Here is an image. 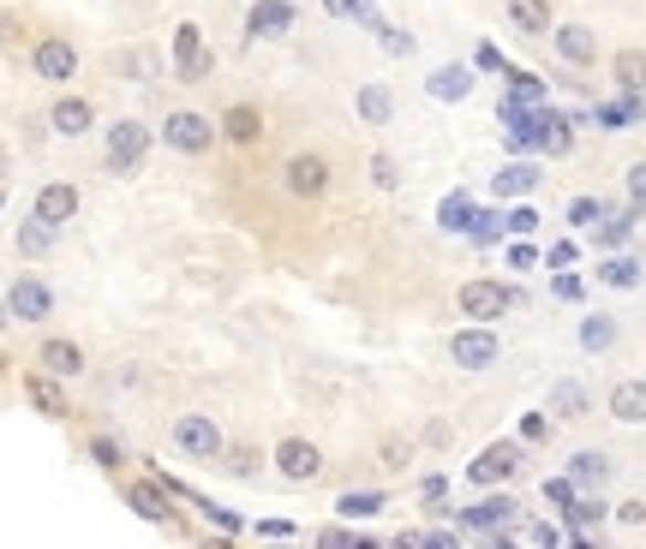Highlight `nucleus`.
I'll return each instance as SVG.
<instances>
[{"instance_id":"nucleus-57","label":"nucleus","mask_w":646,"mask_h":549,"mask_svg":"<svg viewBox=\"0 0 646 549\" xmlns=\"http://www.w3.org/2000/svg\"><path fill=\"white\" fill-rule=\"evenodd\" d=\"M354 7H360V0H323V12H330V19H354Z\"/></svg>"},{"instance_id":"nucleus-58","label":"nucleus","mask_w":646,"mask_h":549,"mask_svg":"<svg viewBox=\"0 0 646 549\" xmlns=\"http://www.w3.org/2000/svg\"><path fill=\"white\" fill-rule=\"evenodd\" d=\"M7 323H12V310H7V299H0V329H7Z\"/></svg>"},{"instance_id":"nucleus-56","label":"nucleus","mask_w":646,"mask_h":549,"mask_svg":"<svg viewBox=\"0 0 646 549\" xmlns=\"http://www.w3.org/2000/svg\"><path fill=\"white\" fill-rule=\"evenodd\" d=\"M258 538H293V526H288V519H263Z\"/></svg>"},{"instance_id":"nucleus-49","label":"nucleus","mask_w":646,"mask_h":549,"mask_svg":"<svg viewBox=\"0 0 646 549\" xmlns=\"http://www.w3.org/2000/svg\"><path fill=\"white\" fill-rule=\"evenodd\" d=\"M539 263V245L533 240H509V270H533Z\"/></svg>"},{"instance_id":"nucleus-11","label":"nucleus","mask_w":646,"mask_h":549,"mask_svg":"<svg viewBox=\"0 0 646 549\" xmlns=\"http://www.w3.org/2000/svg\"><path fill=\"white\" fill-rule=\"evenodd\" d=\"M282 186H288L300 203L323 198V191H330V161H323L317 150H300V156H288V168H282Z\"/></svg>"},{"instance_id":"nucleus-26","label":"nucleus","mask_w":646,"mask_h":549,"mask_svg":"<svg viewBox=\"0 0 646 549\" xmlns=\"http://www.w3.org/2000/svg\"><path fill=\"white\" fill-rule=\"evenodd\" d=\"M616 335H623V329H616L611 310H581V329H575L581 352H593V359H598V352H611V347H616Z\"/></svg>"},{"instance_id":"nucleus-35","label":"nucleus","mask_w":646,"mask_h":549,"mask_svg":"<svg viewBox=\"0 0 646 549\" xmlns=\"http://www.w3.org/2000/svg\"><path fill=\"white\" fill-rule=\"evenodd\" d=\"M503 78H509V102H521V108H545V78H533V72H521V66H509L503 72Z\"/></svg>"},{"instance_id":"nucleus-53","label":"nucleus","mask_w":646,"mask_h":549,"mask_svg":"<svg viewBox=\"0 0 646 549\" xmlns=\"http://www.w3.org/2000/svg\"><path fill=\"white\" fill-rule=\"evenodd\" d=\"M407 454H414V448H407L402 436H389V442H384V466H407Z\"/></svg>"},{"instance_id":"nucleus-9","label":"nucleus","mask_w":646,"mask_h":549,"mask_svg":"<svg viewBox=\"0 0 646 549\" xmlns=\"http://www.w3.org/2000/svg\"><path fill=\"white\" fill-rule=\"evenodd\" d=\"M317 472H323V448H317V442H305V436H282V442H275V478L312 484Z\"/></svg>"},{"instance_id":"nucleus-3","label":"nucleus","mask_w":646,"mask_h":549,"mask_svg":"<svg viewBox=\"0 0 646 549\" xmlns=\"http://www.w3.org/2000/svg\"><path fill=\"white\" fill-rule=\"evenodd\" d=\"M216 138H222V126L198 108H174L168 120H162V144H168L174 156H210Z\"/></svg>"},{"instance_id":"nucleus-5","label":"nucleus","mask_w":646,"mask_h":549,"mask_svg":"<svg viewBox=\"0 0 646 549\" xmlns=\"http://www.w3.org/2000/svg\"><path fill=\"white\" fill-rule=\"evenodd\" d=\"M168 54H174V72H180V84H204V78L216 72V54L204 49V31H198L192 19H180V24H174Z\"/></svg>"},{"instance_id":"nucleus-14","label":"nucleus","mask_w":646,"mask_h":549,"mask_svg":"<svg viewBox=\"0 0 646 549\" xmlns=\"http://www.w3.org/2000/svg\"><path fill=\"white\" fill-rule=\"evenodd\" d=\"M79 210H84V191L72 186V180H49V186L37 191V203H31V215H42L49 228H66Z\"/></svg>"},{"instance_id":"nucleus-31","label":"nucleus","mask_w":646,"mask_h":549,"mask_svg":"<svg viewBox=\"0 0 646 549\" xmlns=\"http://www.w3.org/2000/svg\"><path fill=\"white\" fill-rule=\"evenodd\" d=\"M611 78H616V91H646V49H616Z\"/></svg>"},{"instance_id":"nucleus-42","label":"nucleus","mask_w":646,"mask_h":549,"mask_svg":"<svg viewBox=\"0 0 646 549\" xmlns=\"http://www.w3.org/2000/svg\"><path fill=\"white\" fill-rule=\"evenodd\" d=\"M372 186H377V191H395V186H402V161L377 150V156H372Z\"/></svg>"},{"instance_id":"nucleus-2","label":"nucleus","mask_w":646,"mask_h":549,"mask_svg":"<svg viewBox=\"0 0 646 549\" xmlns=\"http://www.w3.org/2000/svg\"><path fill=\"white\" fill-rule=\"evenodd\" d=\"M455 305H461L467 323H497V317H509V310H521L527 293L509 287V281H491V275H485V281H461Z\"/></svg>"},{"instance_id":"nucleus-55","label":"nucleus","mask_w":646,"mask_h":549,"mask_svg":"<svg viewBox=\"0 0 646 549\" xmlns=\"http://www.w3.org/2000/svg\"><path fill=\"white\" fill-rule=\"evenodd\" d=\"M233 472H240V478H252V472H258V454H252V448H233Z\"/></svg>"},{"instance_id":"nucleus-15","label":"nucleus","mask_w":646,"mask_h":549,"mask_svg":"<svg viewBox=\"0 0 646 549\" xmlns=\"http://www.w3.org/2000/svg\"><path fill=\"white\" fill-rule=\"evenodd\" d=\"M551 49L563 66H581V72L598 61V36L586 31V24H551Z\"/></svg>"},{"instance_id":"nucleus-4","label":"nucleus","mask_w":646,"mask_h":549,"mask_svg":"<svg viewBox=\"0 0 646 549\" xmlns=\"http://www.w3.org/2000/svg\"><path fill=\"white\" fill-rule=\"evenodd\" d=\"M521 460H527V442H491V448H479V460H467V484L497 489V484L521 478Z\"/></svg>"},{"instance_id":"nucleus-37","label":"nucleus","mask_w":646,"mask_h":549,"mask_svg":"<svg viewBox=\"0 0 646 549\" xmlns=\"http://www.w3.org/2000/svg\"><path fill=\"white\" fill-rule=\"evenodd\" d=\"M605 210H611L605 198H569L563 221H569V228H575V233H593V228H598V215H605Z\"/></svg>"},{"instance_id":"nucleus-27","label":"nucleus","mask_w":646,"mask_h":549,"mask_svg":"<svg viewBox=\"0 0 646 549\" xmlns=\"http://www.w3.org/2000/svg\"><path fill=\"white\" fill-rule=\"evenodd\" d=\"M611 454L605 448H575V454H569V478H575L581 489H605L611 484Z\"/></svg>"},{"instance_id":"nucleus-7","label":"nucleus","mask_w":646,"mask_h":549,"mask_svg":"<svg viewBox=\"0 0 646 549\" xmlns=\"http://www.w3.org/2000/svg\"><path fill=\"white\" fill-rule=\"evenodd\" d=\"M449 359L461 370H491L497 359H503V340H497L491 323H467V329L449 335Z\"/></svg>"},{"instance_id":"nucleus-33","label":"nucleus","mask_w":646,"mask_h":549,"mask_svg":"<svg viewBox=\"0 0 646 549\" xmlns=\"http://www.w3.org/2000/svg\"><path fill=\"white\" fill-rule=\"evenodd\" d=\"M384 508H389L384 489H347V496H335V514L342 519H377Z\"/></svg>"},{"instance_id":"nucleus-8","label":"nucleus","mask_w":646,"mask_h":549,"mask_svg":"<svg viewBox=\"0 0 646 549\" xmlns=\"http://www.w3.org/2000/svg\"><path fill=\"white\" fill-rule=\"evenodd\" d=\"M515 519H521V502L503 496V489H491V496L473 502V508H461V531L467 538H473V531L485 538V531H503V526H515Z\"/></svg>"},{"instance_id":"nucleus-21","label":"nucleus","mask_w":646,"mask_h":549,"mask_svg":"<svg viewBox=\"0 0 646 549\" xmlns=\"http://www.w3.org/2000/svg\"><path fill=\"white\" fill-rule=\"evenodd\" d=\"M49 126L61 131V138H84V131L96 126V102H91V96H54Z\"/></svg>"},{"instance_id":"nucleus-10","label":"nucleus","mask_w":646,"mask_h":549,"mask_svg":"<svg viewBox=\"0 0 646 549\" xmlns=\"http://www.w3.org/2000/svg\"><path fill=\"white\" fill-rule=\"evenodd\" d=\"M31 72L42 84H72L79 78V49H72L66 36H42L31 49Z\"/></svg>"},{"instance_id":"nucleus-59","label":"nucleus","mask_w":646,"mask_h":549,"mask_svg":"<svg viewBox=\"0 0 646 549\" xmlns=\"http://www.w3.org/2000/svg\"><path fill=\"white\" fill-rule=\"evenodd\" d=\"M0 370H7V352H0Z\"/></svg>"},{"instance_id":"nucleus-41","label":"nucleus","mask_w":646,"mask_h":549,"mask_svg":"<svg viewBox=\"0 0 646 549\" xmlns=\"http://www.w3.org/2000/svg\"><path fill=\"white\" fill-rule=\"evenodd\" d=\"M467 240H473V245H497V240H503V215H497V210H479L473 228H467Z\"/></svg>"},{"instance_id":"nucleus-18","label":"nucleus","mask_w":646,"mask_h":549,"mask_svg":"<svg viewBox=\"0 0 646 549\" xmlns=\"http://www.w3.org/2000/svg\"><path fill=\"white\" fill-rule=\"evenodd\" d=\"M168 496H174V489L162 484V478H138V484H126V502H132V514H138V519H150V526H168V519H174Z\"/></svg>"},{"instance_id":"nucleus-46","label":"nucleus","mask_w":646,"mask_h":549,"mask_svg":"<svg viewBox=\"0 0 646 549\" xmlns=\"http://www.w3.org/2000/svg\"><path fill=\"white\" fill-rule=\"evenodd\" d=\"M575 496H581V484L569 478V472H563V478H545V502H556V508H569Z\"/></svg>"},{"instance_id":"nucleus-1","label":"nucleus","mask_w":646,"mask_h":549,"mask_svg":"<svg viewBox=\"0 0 646 549\" xmlns=\"http://www.w3.org/2000/svg\"><path fill=\"white\" fill-rule=\"evenodd\" d=\"M150 144H156V131L126 114V120H114L108 131H102V161H108L114 180H132V173L144 168V156H150Z\"/></svg>"},{"instance_id":"nucleus-24","label":"nucleus","mask_w":646,"mask_h":549,"mask_svg":"<svg viewBox=\"0 0 646 549\" xmlns=\"http://www.w3.org/2000/svg\"><path fill=\"white\" fill-rule=\"evenodd\" d=\"M37 365L42 370H54V377H84V347H79V340H66V335H49V340H42V347H37Z\"/></svg>"},{"instance_id":"nucleus-44","label":"nucleus","mask_w":646,"mask_h":549,"mask_svg":"<svg viewBox=\"0 0 646 549\" xmlns=\"http://www.w3.org/2000/svg\"><path fill=\"white\" fill-rule=\"evenodd\" d=\"M551 412H527V419H521V442H533V448H539V442H545L551 436Z\"/></svg>"},{"instance_id":"nucleus-34","label":"nucleus","mask_w":646,"mask_h":549,"mask_svg":"<svg viewBox=\"0 0 646 549\" xmlns=\"http://www.w3.org/2000/svg\"><path fill=\"white\" fill-rule=\"evenodd\" d=\"M575 150V120H569V114H556L551 102H545V150L539 156H569Z\"/></svg>"},{"instance_id":"nucleus-32","label":"nucleus","mask_w":646,"mask_h":549,"mask_svg":"<svg viewBox=\"0 0 646 549\" xmlns=\"http://www.w3.org/2000/svg\"><path fill=\"white\" fill-rule=\"evenodd\" d=\"M473 215H479V203L467 198V191H449V198L437 203V228H444V233H467V228H473Z\"/></svg>"},{"instance_id":"nucleus-48","label":"nucleus","mask_w":646,"mask_h":549,"mask_svg":"<svg viewBox=\"0 0 646 549\" xmlns=\"http://www.w3.org/2000/svg\"><path fill=\"white\" fill-rule=\"evenodd\" d=\"M575 257H581V245H575V240H556V245L545 251L551 270H575Z\"/></svg>"},{"instance_id":"nucleus-40","label":"nucleus","mask_w":646,"mask_h":549,"mask_svg":"<svg viewBox=\"0 0 646 549\" xmlns=\"http://www.w3.org/2000/svg\"><path fill=\"white\" fill-rule=\"evenodd\" d=\"M503 233H509V240H533V233H539V210H533V203H515V210L503 215Z\"/></svg>"},{"instance_id":"nucleus-47","label":"nucleus","mask_w":646,"mask_h":549,"mask_svg":"<svg viewBox=\"0 0 646 549\" xmlns=\"http://www.w3.org/2000/svg\"><path fill=\"white\" fill-rule=\"evenodd\" d=\"M91 460H96V466H108V472H114L126 454H121V442H114V436H96V442H91Z\"/></svg>"},{"instance_id":"nucleus-23","label":"nucleus","mask_w":646,"mask_h":549,"mask_svg":"<svg viewBox=\"0 0 646 549\" xmlns=\"http://www.w3.org/2000/svg\"><path fill=\"white\" fill-rule=\"evenodd\" d=\"M539 180H545V173H539L533 156H509L503 168H497L491 191H497V198H527V191H539Z\"/></svg>"},{"instance_id":"nucleus-13","label":"nucleus","mask_w":646,"mask_h":549,"mask_svg":"<svg viewBox=\"0 0 646 549\" xmlns=\"http://www.w3.org/2000/svg\"><path fill=\"white\" fill-rule=\"evenodd\" d=\"M293 19H300L293 0H252V7H246V36H252V42H275V36L293 31Z\"/></svg>"},{"instance_id":"nucleus-43","label":"nucleus","mask_w":646,"mask_h":549,"mask_svg":"<svg viewBox=\"0 0 646 549\" xmlns=\"http://www.w3.org/2000/svg\"><path fill=\"white\" fill-rule=\"evenodd\" d=\"M515 543H539V549H556V543H563V531H556V526H515Z\"/></svg>"},{"instance_id":"nucleus-45","label":"nucleus","mask_w":646,"mask_h":549,"mask_svg":"<svg viewBox=\"0 0 646 549\" xmlns=\"http://www.w3.org/2000/svg\"><path fill=\"white\" fill-rule=\"evenodd\" d=\"M126 72H138V84H156V72H162V66H156V54H150V49H132V54H126Z\"/></svg>"},{"instance_id":"nucleus-20","label":"nucleus","mask_w":646,"mask_h":549,"mask_svg":"<svg viewBox=\"0 0 646 549\" xmlns=\"http://www.w3.org/2000/svg\"><path fill=\"white\" fill-rule=\"evenodd\" d=\"M598 287H616V293H635L640 281H646V263L635 257V251H605V263L593 270Z\"/></svg>"},{"instance_id":"nucleus-12","label":"nucleus","mask_w":646,"mask_h":549,"mask_svg":"<svg viewBox=\"0 0 646 549\" xmlns=\"http://www.w3.org/2000/svg\"><path fill=\"white\" fill-rule=\"evenodd\" d=\"M7 310H12V323H49L54 317V287L37 275H19L7 293Z\"/></svg>"},{"instance_id":"nucleus-29","label":"nucleus","mask_w":646,"mask_h":549,"mask_svg":"<svg viewBox=\"0 0 646 549\" xmlns=\"http://www.w3.org/2000/svg\"><path fill=\"white\" fill-rule=\"evenodd\" d=\"M216 126H222L228 144H258V138H263V114L252 108V102H233V108H228Z\"/></svg>"},{"instance_id":"nucleus-22","label":"nucleus","mask_w":646,"mask_h":549,"mask_svg":"<svg viewBox=\"0 0 646 549\" xmlns=\"http://www.w3.org/2000/svg\"><path fill=\"white\" fill-rule=\"evenodd\" d=\"M640 221H646V215L635 210V203H623V210L611 203V210L598 215V228H593V245H598V251H623V245H628V233H635Z\"/></svg>"},{"instance_id":"nucleus-38","label":"nucleus","mask_w":646,"mask_h":549,"mask_svg":"<svg viewBox=\"0 0 646 549\" xmlns=\"http://www.w3.org/2000/svg\"><path fill=\"white\" fill-rule=\"evenodd\" d=\"M551 299H556V305H586V281H581L575 270H556V275H551Z\"/></svg>"},{"instance_id":"nucleus-52","label":"nucleus","mask_w":646,"mask_h":549,"mask_svg":"<svg viewBox=\"0 0 646 549\" xmlns=\"http://www.w3.org/2000/svg\"><path fill=\"white\" fill-rule=\"evenodd\" d=\"M611 514L623 519V526H646V502H635V496H628V502H616Z\"/></svg>"},{"instance_id":"nucleus-19","label":"nucleus","mask_w":646,"mask_h":549,"mask_svg":"<svg viewBox=\"0 0 646 549\" xmlns=\"http://www.w3.org/2000/svg\"><path fill=\"white\" fill-rule=\"evenodd\" d=\"M24 394H31V407L42 412V419H72V400H66L54 370H31V377H24Z\"/></svg>"},{"instance_id":"nucleus-17","label":"nucleus","mask_w":646,"mask_h":549,"mask_svg":"<svg viewBox=\"0 0 646 549\" xmlns=\"http://www.w3.org/2000/svg\"><path fill=\"white\" fill-rule=\"evenodd\" d=\"M473 78H479L473 61H449V66H437L431 78H425V96L431 102H467L473 96Z\"/></svg>"},{"instance_id":"nucleus-25","label":"nucleus","mask_w":646,"mask_h":549,"mask_svg":"<svg viewBox=\"0 0 646 549\" xmlns=\"http://www.w3.org/2000/svg\"><path fill=\"white\" fill-rule=\"evenodd\" d=\"M611 419L616 424H646V377H623V382H611Z\"/></svg>"},{"instance_id":"nucleus-50","label":"nucleus","mask_w":646,"mask_h":549,"mask_svg":"<svg viewBox=\"0 0 646 549\" xmlns=\"http://www.w3.org/2000/svg\"><path fill=\"white\" fill-rule=\"evenodd\" d=\"M628 203L646 215V161H635V168H628Z\"/></svg>"},{"instance_id":"nucleus-6","label":"nucleus","mask_w":646,"mask_h":549,"mask_svg":"<svg viewBox=\"0 0 646 549\" xmlns=\"http://www.w3.org/2000/svg\"><path fill=\"white\" fill-rule=\"evenodd\" d=\"M174 448L186 460H222L228 436H222V424L204 419V412H180V419H174Z\"/></svg>"},{"instance_id":"nucleus-16","label":"nucleus","mask_w":646,"mask_h":549,"mask_svg":"<svg viewBox=\"0 0 646 549\" xmlns=\"http://www.w3.org/2000/svg\"><path fill=\"white\" fill-rule=\"evenodd\" d=\"M545 412L556 424H581L586 412H593V389H586L581 377H563V382H551V400H545Z\"/></svg>"},{"instance_id":"nucleus-51","label":"nucleus","mask_w":646,"mask_h":549,"mask_svg":"<svg viewBox=\"0 0 646 549\" xmlns=\"http://www.w3.org/2000/svg\"><path fill=\"white\" fill-rule=\"evenodd\" d=\"M473 66H479V72H509V61L491 49V42H479V49H473Z\"/></svg>"},{"instance_id":"nucleus-36","label":"nucleus","mask_w":646,"mask_h":549,"mask_svg":"<svg viewBox=\"0 0 646 549\" xmlns=\"http://www.w3.org/2000/svg\"><path fill=\"white\" fill-rule=\"evenodd\" d=\"M54 233H61V228H49L42 215H31V221L19 228V251H24V257H49V251H54Z\"/></svg>"},{"instance_id":"nucleus-30","label":"nucleus","mask_w":646,"mask_h":549,"mask_svg":"<svg viewBox=\"0 0 646 549\" xmlns=\"http://www.w3.org/2000/svg\"><path fill=\"white\" fill-rule=\"evenodd\" d=\"M354 108H360L365 126H389L395 120V91H389V84H360Z\"/></svg>"},{"instance_id":"nucleus-54","label":"nucleus","mask_w":646,"mask_h":549,"mask_svg":"<svg viewBox=\"0 0 646 549\" xmlns=\"http://www.w3.org/2000/svg\"><path fill=\"white\" fill-rule=\"evenodd\" d=\"M444 489H449V478H444V472H431V478L419 484V496H425V502H444Z\"/></svg>"},{"instance_id":"nucleus-28","label":"nucleus","mask_w":646,"mask_h":549,"mask_svg":"<svg viewBox=\"0 0 646 549\" xmlns=\"http://www.w3.org/2000/svg\"><path fill=\"white\" fill-rule=\"evenodd\" d=\"M503 12H509V24H515L521 36H551V0H503Z\"/></svg>"},{"instance_id":"nucleus-39","label":"nucleus","mask_w":646,"mask_h":549,"mask_svg":"<svg viewBox=\"0 0 646 549\" xmlns=\"http://www.w3.org/2000/svg\"><path fill=\"white\" fill-rule=\"evenodd\" d=\"M372 36H377V49H384V54H389V61H407V54H414V36H407V31H395V24H389V19H384V24H377V31H372Z\"/></svg>"}]
</instances>
